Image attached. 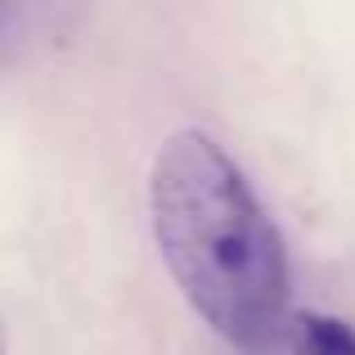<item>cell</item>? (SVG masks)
I'll return each mask as SVG.
<instances>
[{
  "instance_id": "6da1fadb",
  "label": "cell",
  "mask_w": 355,
  "mask_h": 355,
  "mask_svg": "<svg viewBox=\"0 0 355 355\" xmlns=\"http://www.w3.org/2000/svg\"><path fill=\"white\" fill-rule=\"evenodd\" d=\"M162 261L189 306L243 355L288 333V252L239 162L207 130H175L148 171Z\"/></svg>"
},
{
  "instance_id": "7a4b0ae2",
  "label": "cell",
  "mask_w": 355,
  "mask_h": 355,
  "mask_svg": "<svg viewBox=\"0 0 355 355\" xmlns=\"http://www.w3.org/2000/svg\"><path fill=\"white\" fill-rule=\"evenodd\" d=\"M288 342H293V355H355V329L320 311H297L288 324Z\"/></svg>"
}]
</instances>
